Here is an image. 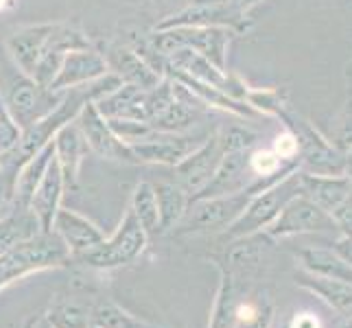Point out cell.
<instances>
[{
  "mask_svg": "<svg viewBox=\"0 0 352 328\" xmlns=\"http://www.w3.org/2000/svg\"><path fill=\"white\" fill-rule=\"evenodd\" d=\"M62 96L64 92L48 90L33 77L18 70L7 53L0 55V99L18 129L29 127L51 114Z\"/></svg>",
  "mask_w": 352,
  "mask_h": 328,
  "instance_id": "6da1fadb",
  "label": "cell"
},
{
  "mask_svg": "<svg viewBox=\"0 0 352 328\" xmlns=\"http://www.w3.org/2000/svg\"><path fill=\"white\" fill-rule=\"evenodd\" d=\"M70 261L66 243L55 232H40L18 248L0 254V289H5L22 276L62 267Z\"/></svg>",
  "mask_w": 352,
  "mask_h": 328,
  "instance_id": "7a4b0ae2",
  "label": "cell"
},
{
  "mask_svg": "<svg viewBox=\"0 0 352 328\" xmlns=\"http://www.w3.org/2000/svg\"><path fill=\"white\" fill-rule=\"evenodd\" d=\"M298 195H302V175L294 171L287 177H283L280 182L272 184L270 188L252 195L245 210L226 228L221 241L243 239V237L261 232L263 228H270V223L278 217V212L285 208V204Z\"/></svg>",
  "mask_w": 352,
  "mask_h": 328,
  "instance_id": "3957f363",
  "label": "cell"
},
{
  "mask_svg": "<svg viewBox=\"0 0 352 328\" xmlns=\"http://www.w3.org/2000/svg\"><path fill=\"white\" fill-rule=\"evenodd\" d=\"M230 29L223 27H171V29H153L149 40L155 51L162 57H168L179 48H190L201 57L226 70V55L230 44Z\"/></svg>",
  "mask_w": 352,
  "mask_h": 328,
  "instance_id": "277c9868",
  "label": "cell"
},
{
  "mask_svg": "<svg viewBox=\"0 0 352 328\" xmlns=\"http://www.w3.org/2000/svg\"><path fill=\"white\" fill-rule=\"evenodd\" d=\"M147 232L140 228L133 212L127 208V212L123 215V221H120L112 237L103 239L99 245H94L92 250L83 252L70 261L94 267V270H116V267L136 261L144 252V248H147Z\"/></svg>",
  "mask_w": 352,
  "mask_h": 328,
  "instance_id": "5b68a950",
  "label": "cell"
},
{
  "mask_svg": "<svg viewBox=\"0 0 352 328\" xmlns=\"http://www.w3.org/2000/svg\"><path fill=\"white\" fill-rule=\"evenodd\" d=\"M250 199H252V195L248 190L232 193V195L192 199L188 204L186 215L182 217V221L168 234L188 237V234L210 232V230H223L232 223L243 210H245Z\"/></svg>",
  "mask_w": 352,
  "mask_h": 328,
  "instance_id": "8992f818",
  "label": "cell"
},
{
  "mask_svg": "<svg viewBox=\"0 0 352 328\" xmlns=\"http://www.w3.org/2000/svg\"><path fill=\"white\" fill-rule=\"evenodd\" d=\"M77 125L83 133V138L88 142V149L103 157V160L112 162H123V164H138L136 155H133L129 144H125L116 133L112 131L107 118L101 116L94 103H86L81 107L79 116L75 118Z\"/></svg>",
  "mask_w": 352,
  "mask_h": 328,
  "instance_id": "52a82bcc",
  "label": "cell"
},
{
  "mask_svg": "<svg viewBox=\"0 0 352 328\" xmlns=\"http://www.w3.org/2000/svg\"><path fill=\"white\" fill-rule=\"evenodd\" d=\"M335 228L337 223L333 215L322 210L307 195H298L285 204V208L270 223L267 234L276 239V237H291L305 232H331Z\"/></svg>",
  "mask_w": 352,
  "mask_h": 328,
  "instance_id": "ba28073f",
  "label": "cell"
},
{
  "mask_svg": "<svg viewBox=\"0 0 352 328\" xmlns=\"http://www.w3.org/2000/svg\"><path fill=\"white\" fill-rule=\"evenodd\" d=\"M221 157H223V147L219 142V136L212 133L197 149H192L179 164L173 166L175 184L184 188L188 193V197H195L214 175Z\"/></svg>",
  "mask_w": 352,
  "mask_h": 328,
  "instance_id": "9c48e42d",
  "label": "cell"
},
{
  "mask_svg": "<svg viewBox=\"0 0 352 328\" xmlns=\"http://www.w3.org/2000/svg\"><path fill=\"white\" fill-rule=\"evenodd\" d=\"M204 140L197 136H186V133H166V131H153L149 138L142 142L131 144V151L136 155L138 164H162V166H175L184 157L197 149Z\"/></svg>",
  "mask_w": 352,
  "mask_h": 328,
  "instance_id": "30bf717a",
  "label": "cell"
},
{
  "mask_svg": "<svg viewBox=\"0 0 352 328\" xmlns=\"http://www.w3.org/2000/svg\"><path fill=\"white\" fill-rule=\"evenodd\" d=\"M57 22H40V24H27L14 31L5 42V53L11 62L16 64L18 70L24 75L33 77L35 68H38L40 57L44 55L48 40L55 31Z\"/></svg>",
  "mask_w": 352,
  "mask_h": 328,
  "instance_id": "8fae6325",
  "label": "cell"
},
{
  "mask_svg": "<svg viewBox=\"0 0 352 328\" xmlns=\"http://www.w3.org/2000/svg\"><path fill=\"white\" fill-rule=\"evenodd\" d=\"M105 72H110L107 68L105 57L96 51V48H79V51L66 53L62 68H59L55 81L51 83V90L55 92H66L70 88L86 86V83L103 77Z\"/></svg>",
  "mask_w": 352,
  "mask_h": 328,
  "instance_id": "7c38bea8",
  "label": "cell"
},
{
  "mask_svg": "<svg viewBox=\"0 0 352 328\" xmlns=\"http://www.w3.org/2000/svg\"><path fill=\"white\" fill-rule=\"evenodd\" d=\"M101 55L105 57L110 72H114L120 81L129 83V86H136L140 90H153L157 83L164 79L160 72H155L131 46L110 44L105 48V53Z\"/></svg>",
  "mask_w": 352,
  "mask_h": 328,
  "instance_id": "4fadbf2b",
  "label": "cell"
},
{
  "mask_svg": "<svg viewBox=\"0 0 352 328\" xmlns=\"http://www.w3.org/2000/svg\"><path fill=\"white\" fill-rule=\"evenodd\" d=\"M254 182V175L250 171L248 153L245 151H232L223 153L219 166H217L214 175L192 199H204V197H219V195H232V193L248 190V186Z\"/></svg>",
  "mask_w": 352,
  "mask_h": 328,
  "instance_id": "5bb4252c",
  "label": "cell"
},
{
  "mask_svg": "<svg viewBox=\"0 0 352 328\" xmlns=\"http://www.w3.org/2000/svg\"><path fill=\"white\" fill-rule=\"evenodd\" d=\"M289 125L294 127V136L298 140V147H300V153L305 157L307 166L311 168V173H318V175H337L342 173L346 168V162L344 157L339 155L329 142H326L320 133H315L309 125L305 123H294L291 118Z\"/></svg>",
  "mask_w": 352,
  "mask_h": 328,
  "instance_id": "9a60e30c",
  "label": "cell"
},
{
  "mask_svg": "<svg viewBox=\"0 0 352 328\" xmlns=\"http://www.w3.org/2000/svg\"><path fill=\"white\" fill-rule=\"evenodd\" d=\"M66 193V182H64V173L59 162L53 160L48 164L44 177L40 179L38 188H35L33 197L29 201V208L35 215V219L40 221L42 232H53V221L57 210L62 208V197Z\"/></svg>",
  "mask_w": 352,
  "mask_h": 328,
  "instance_id": "2e32d148",
  "label": "cell"
},
{
  "mask_svg": "<svg viewBox=\"0 0 352 328\" xmlns=\"http://www.w3.org/2000/svg\"><path fill=\"white\" fill-rule=\"evenodd\" d=\"M53 232L66 243V248L70 252V259L79 256V254L92 250L94 245L105 239L101 232V228L94 221H90L88 217H83L75 210L59 208L53 221Z\"/></svg>",
  "mask_w": 352,
  "mask_h": 328,
  "instance_id": "e0dca14e",
  "label": "cell"
},
{
  "mask_svg": "<svg viewBox=\"0 0 352 328\" xmlns=\"http://www.w3.org/2000/svg\"><path fill=\"white\" fill-rule=\"evenodd\" d=\"M53 147H55V160L59 162V166H62L66 188H77L81 164L90 153L88 142H86V138H83L77 120L64 125L55 133Z\"/></svg>",
  "mask_w": 352,
  "mask_h": 328,
  "instance_id": "ac0fdd59",
  "label": "cell"
},
{
  "mask_svg": "<svg viewBox=\"0 0 352 328\" xmlns=\"http://www.w3.org/2000/svg\"><path fill=\"white\" fill-rule=\"evenodd\" d=\"M302 195H307L320 206L322 210L333 215L337 208L348 201L352 195V182L348 177H333V175H302Z\"/></svg>",
  "mask_w": 352,
  "mask_h": 328,
  "instance_id": "d6986e66",
  "label": "cell"
},
{
  "mask_svg": "<svg viewBox=\"0 0 352 328\" xmlns=\"http://www.w3.org/2000/svg\"><path fill=\"white\" fill-rule=\"evenodd\" d=\"M105 118H133L147 123V90L123 83L94 103Z\"/></svg>",
  "mask_w": 352,
  "mask_h": 328,
  "instance_id": "ffe728a7",
  "label": "cell"
},
{
  "mask_svg": "<svg viewBox=\"0 0 352 328\" xmlns=\"http://www.w3.org/2000/svg\"><path fill=\"white\" fill-rule=\"evenodd\" d=\"M55 155V147L53 142H48L44 149H40L33 157H29L27 162H24L18 173H16V179H14V199H16V206H27L29 208V201L33 197L35 188H38L40 179L44 177L48 164H51Z\"/></svg>",
  "mask_w": 352,
  "mask_h": 328,
  "instance_id": "44dd1931",
  "label": "cell"
},
{
  "mask_svg": "<svg viewBox=\"0 0 352 328\" xmlns=\"http://www.w3.org/2000/svg\"><path fill=\"white\" fill-rule=\"evenodd\" d=\"M42 232L40 221L35 219L31 208L16 206L5 219H0V254L18 248L20 243L38 237Z\"/></svg>",
  "mask_w": 352,
  "mask_h": 328,
  "instance_id": "7402d4cb",
  "label": "cell"
},
{
  "mask_svg": "<svg viewBox=\"0 0 352 328\" xmlns=\"http://www.w3.org/2000/svg\"><path fill=\"white\" fill-rule=\"evenodd\" d=\"M298 283L318 294L326 305H331L335 311L352 315V283L339 281V278H326L318 274H300Z\"/></svg>",
  "mask_w": 352,
  "mask_h": 328,
  "instance_id": "603a6c76",
  "label": "cell"
},
{
  "mask_svg": "<svg viewBox=\"0 0 352 328\" xmlns=\"http://www.w3.org/2000/svg\"><path fill=\"white\" fill-rule=\"evenodd\" d=\"M153 190L157 199V212H160V234H166L186 215L190 197L175 182H157L153 184Z\"/></svg>",
  "mask_w": 352,
  "mask_h": 328,
  "instance_id": "cb8c5ba5",
  "label": "cell"
},
{
  "mask_svg": "<svg viewBox=\"0 0 352 328\" xmlns=\"http://www.w3.org/2000/svg\"><path fill=\"white\" fill-rule=\"evenodd\" d=\"M129 210L136 217L140 228L147 232V237L160 234V212H157V199L151 182H140L133 188Z\"/></svg>",
  "mask_w": 352,
  "mask_h": 328,
  "instance_id": "d4e9b609",
  "label": "cell"
},
{
  "mask_svg": "<svg viewBox=\"0 0 352 328\" xmlns=\"http://www.w3.org/2000/svg\"><path fill=\"white\" fill-rule=\"evenodd\" d=\"M302 265L311 274L326 276V278H339V281L352 283V265H348L344 259H339L335 252L322 250V248H309L300 252Z\"/></svg>",
  "mask_w": 352,
  "mask_h": 328,
  "instance_id": "484cf974",
  "label": "cell"
},
{
  "mask_svg": "<svg viewBox=\"0 0 352 328\" xmlns=\"http://www.w3.org/2000/svg\"><path fill=\"white\" fill-rule=\"evenodd\" d=\"M90 324L99 326V328H160V326L149 324V322L136 318V315L127 313L112 300L96 302L94 309L90 311Z\"/></svg>",
  "mask_w": 352,
  "mask_h": 328,
  "instance_id": "4316f807",
  "label": "cell"
},
{
  "mask_svg": "<svg viewBox=\"0 0 352 328\" xmlns=\"http://www.w3.org/2000/svg\"><path fill=\"white\" fill-rule=\"evenodd\" d=\"M107 123H110L116 136L125 144H129V147L136 142H142L144 138H149L155 131L149 123H144V120H133V118H107Z\"/></svg>",
  "mask_w": 352,
  "mask_h": 328,
  "instance_id": "83f0119b",
  "label": "cell"
},
{
  "mask_svg": "<svg viewBox=\"0 0 352 328\" xmlns=\"http://www.w3.org/2000/svg\"><path fill=\"white\" fill-rule=\"evenodd\" d=\"M55 328H86L90 324V311L77 305H59L46 315Z\"/></svg>",
  "mask_w": 352,
  "mask_h": 328,
  "instance_id": "f1b7e54d",
  "label": "cell"
},
{
  "mask_svg": "<svg viewBox=\"0 0 352 328\" xmlns=\"http://www.w3.org/2000/svg\"><path fill=\"white\" fill-rule=\"evenodd\" d=\"M219 136V142L223 147V153H232V151H245L250 149L254 142H256V133L248 127H241V125H228L223 129L217 131Z\"/></svg>",
  "mask_w": 352,
  "mask_h": 328,
  "instance_id": "f546056e",
  "label": "cell"
},
{
  "mask_svg": "<svg viewBox=\"0 0 352 328\" xmlns=\"http://www.w3.org/2000/svg\"><path fill=\"white\" fill-rule=\"evenodd\" d=\"M14 179H16V177L0 173V219H5L11 210L16 208V199H14Z\"/></svg>",
  "mask_w": 352,
  "mask_h": 328,
  "instance_id": "4dcf8cb0",
  "label": "cell"
},
{
  "mask_svg": "<svg viewBox=\"0 0 352 328\" xmlns=\"http://www.w3.org/2000/svg\"><path fill=\"white\" fill-rule=\"evenodd\" d=\"M272 149L276 151V155L280 157L283 162H285V160H296V157H298V151H300L298 140H296V136H294L291 131H285L283 136H278Z\"/></svg>",
  "mask_w": 352,
  "mask_h": 328,
  "instance_id": "1f68e13d",
  "label": "cell"
},
{
  "mask_svg": "<svg viewBox=\"0 0 352 328\" xmlns=\"http://www.w3.org/2000/svg\"><path fill=\"white\" fill-rule=\"evenodd\" d=\"M333 219H335L337 228H342L346 232V237H352V195L348 197V201L342 206V208H337L333 212Z\"/></svg>",
  "mask_w": 352,
  "mask_h": 328,
  "instance_id": "d6a6232c",
  "label": "cell"
},
{
  "mask_svg": "<svg viewBox=\"0 0 352 328\" xmlns=\"http://www.w3.org/2000/svg\"><path fill=\"white\" fill-rule=\"evenodd\" d=\"M335 254L339 259H344L348 265H352V237H346L335 243Z\"/></svg>",
  "mask_w": 352,
  "mask_h": 328,
  "instance_id": "836d02e7",
  "label": "cell"
},
{
  "mask_svg": "<svg viewBox=\"0 0 352 328\" xmlns=\"http://www.w3.org/2000/svg\"><path fill=\"white\" fill-rule=\"evenodd\" d=\"M294 328H318V320H315L311 313H302L296 318Z\"/></svg>",
  "mask_w": 352,
  "mask_h": 328,
  "instance_id": "e575fe53",
  "label": "cell"
},
{
  "mask_svg": "<svg viewBox=\"0 0 352 328\" xmlns=\"http://www.w3.org/2000/svg\"><path fill=\"white\" fill-rule=\"evenodd\" d=\"M16 7H18V0H0V14H7V11Z\"/></svg>",
  "mask_w": 352,
  "mask_h": 328,
  "instance_id": "d590c367",
  "label": "cell"
},
{
  "mask_svg": "<svg viewBox=\"0 0 352 328\" xmlns=\"http://www.w3.org/2000/svg\"><path fill=\"white\" fill-rule=\"evenodd\" d=\"M33 328H55V326L48 322V318H42V320H38V322L33 324Z\"/></svg>",
  "mask_w": 352,
  "mask_h": 328,
  "instance_id": "8d00e7d4",
  "label": "cell"
},
{
  "mask_svg": "<svg viewBox=\"0 0 352 328\" xmlns=\"http://www.w3.org/2000/svg\"><path fill=\"white\" fill-rule=\"evenodd\" d=\"M346 168L352 173V149H350V153H348V160H346Z\"/></svg>",
  "mask_w": 352,
  "mask_h": 328,
  "instance_id": "74e56055",
  "label": "cell"
},
{
  "mask_svg": "<svg viewBox=\"0 0 352 328\" xmlns=\"http://www.w3.org/2000/svg\"><path fill=\"white\" fill-rule=\"evenodd\" d=\"M344 328H352V324H348V326H344Z\"/></svg>",
  "mask_w": 352,
  "mask_h": 328,
  "instance_id": "f35d334b",
  "label": "cell"
}]
</instances>
